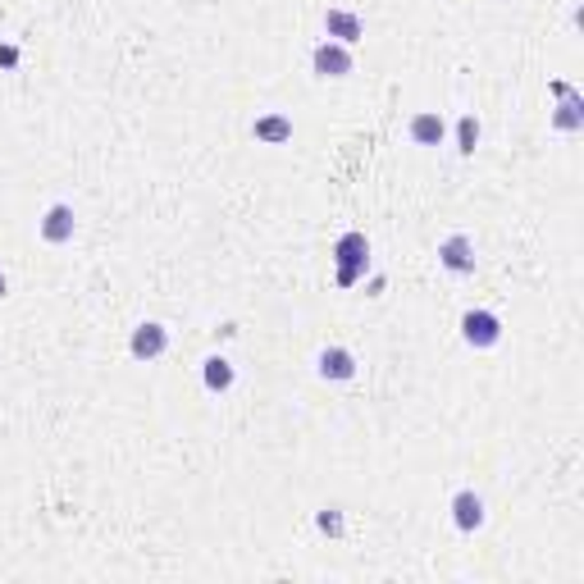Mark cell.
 Segmentation results:
<instances>
[{
	"label": "cell",
	"instance_id": "7c38bea8",
	"mask_svg": "<svg viewBox=\"0 0 584 584\" xmlns=\"http://www.w3.org/2000/svg\"><path fill=\"white\" fill-rule=\"evenodd\" d=\"M201 384L210 393H229L233 388V360L229 356H205L201 360Z\"/></svg>",
	"mask_w": 584,
	"mask_h": 584
},
{
	"label": "cell",
	"instance_id": "277c9868",
	"mask_svg": "<svg viewBox=\"0 0 584 584\" xmlns=\"http://www.w3.org/2000/svg\"><path fill=\"white\" fill-rule=\"evenodd\" d=\"M552 96H557L552 128H557V132H579V128H584V96H579L570 83H552Z\"/></svg>",
	"mask_w": 584,
	"mask_h": 584
},
{
	"label": "cell",
	"instance_id": "7a4b0ae2",
	"mask_svg": "<svg viewBox=\"0 0 584 584\" xmlns=\"http://www.w3.org/2000/svg\"><path fill=\"white\" fill-rule=\"evenodd\" d=\"M461 338H466V347L488 351V347L502 342V320H497L493 311H484V306H470V311L461 315Z\"/></svg>",
	"mask_w": 584,
	"mask_h": 584
},
{
	"label": "cell",
	"instance_id": "e0dca14e",
	"mask_svg": "<svg viewBox=\"0 0 584 584\" xmlns=\"http://www.w3.org/2000/svg\"><path fill=\"white\" fill-rule=\"evenodd\" d=\"M5 292H10V278H5V274H0V297H5Z\"/></svg>",
	"mask_w": 584,
	"mask_h": 584
},
{
	"label": "cell",
	"instance_id": "ba28073f",
	"mask_svg": "<svg viewBox=\"0 0 584 584\" xmlns=\"http://www.w3.org/2000/svg\"><path fill=\"white\" fill-rule=\"evenodd\" d=\"M452 525H457L461 534H475V530L484 525V497H479L475 488H461V493L452 497Z\"/></svg>",
	"mask_w": 584,
	"mask_h": 584
},
{
	"label": "cell",
	"instance_id": "4fadbf2b",
	"mask_svg": "<svg viewBox=\"0 0 584 584\" xmlns=\"http://www.w3.org/2000/svg\"><path fill=\"white\" fill-rule=\"evenodd\" d=\"M251 137H256V141H265V146H283V141L292 137V119L269 110V114H260V119L251 123Z\"/></svg>",
	"mask_w": 584,
	"mask_h": 584
},
{
	"label": "cell",
	"instance_id": "5bb4252c",
	"mask_svg": "<svg viewBox=\"0 0 584 584\" xmlns=\"http://www.w3.org/2000/svg\"><path fill=\"white\" fill-rule=\"evenodd\" d=\"M475 146H479V119H475V114H461V119H457V151H461V156H475Z\"/></svg>",
	"mask_w": 584,
	"mask_h": 584
},
{
	"label": "cell",
	"instance_id": "9c48e42d",
	"mask_svg": "<svg viewBox=\"0 0 584 584\" xmlns=\"http://www.w3.org/2000/svg\"><path fill=\"white\" fill-rule=\"evenodd\" d=\"M315 370H320V379H329V384H347V379L356 375V356H351L347 347H324L320 360H315Z\"/></svg>",
	"mask_w": 584,
	"mask_h": 584
},
{
	"label": "cell",
	"instance_id": "2e32d148",
	"mask_svg": "<svg viewBox=\"0 0 584 584\" xmlns=\"http://www.w3.org/2000/svg\"><path fill=\"white\" fill-rule=\"evenodd\" d=\"M0 64L14 68V64H19V46H0Z\"/></svg>",
	"mask_w": 584,
	"mask_h": 584
},
{
	"label": "cell",
	"instance_id": "8992f818",
	"mask_svg": "<svg viewBox=\"0 0 584 584\" xmlns=\"http://www.w3.org/2000/svg\"><path fill=\"white\" fill-rule=\"evenodd\" d=\"M311 68L320 73V78H347L351 73V50L342 41H320L311 50Z\"/></svg>",
	"mask_w": 584,
	"mask_h": 584
},
{
	"label": "cell",
	"instance_id": "8fae6325",
	"mask_svg": "<svg viewBox=\"0 0 584 584\" xmlns=\"http://www.w3.org/2000/svg\"><path fill=\"white\" fill-rule=\"evenodd\" d=\"M448 137V123H443V114H433V110H420V114H411V141L415 146H438Z\"/></svg>",
	"mask_w": 584,
	"mask_h": 584
},
{
	"label": "cell",
	"instance_id": "9a60e30c",
	"mask_svg": "<svg viewBox=\"0 0 584 584\" xmlns=\"http://www.w3.org/2000/svg\"><path fill=\"white\" fill-rule=\"evenodd\" d=\"M315 525H320L324 534H342V511H338V506H324L320 516H315Z\"/></svg>",
	"mask_w": 584,
	"mask_h": 584
},
{
	"label": "cell",
	"instance_id": "52a82bcc",
	"mask_svg": "<svg viewBox=\"0 0 584 584\" xmlns=\"http://www.w3.org/2000/svg\"><path fill=\"white\" fill-rule=\"evenodd\" d=\"M438 265L448 274H475V242L466 233H452L438 242Z\"/></svg>",
	"mask_w": 584,
	"mask_h": 584
},
{
	"label": "cell",
	"instance_id": "30bf717a",
	"mask_svg": "<svg viewBox=\"0 0 584 584\" xmlns=\"http://www.w3.org/2000/svg\"><path fill=\"white\" fill-rule=\"evenodd\" d=\"M324 32H329V41H342V46L365 37V28H360V19L351 10H324Z\"/></svg>",
	"mask_w": 584,
	"mask_h": 584
},
{
	"label": "cell",
	"instance_id": "6da1fadb",
	"mask_svg": "<svg viewBox=\"0 0 584 584\" xmlns=\"http://www.w3.org/2000/svg\"><path fill=\"white\" fill-rule=\"evenodd\" d=\"M333 265H338V287H356L370 269V238L365 233H342L333 242Z\"/></svg>",
	"mask_w": 584,
	"mask_h": 584
},
{
	"label": "cell",
	"instance_id": "5b68a950",
	"mask_svg": "<svg viewBox=\"0 0 584 584\" xmlns=\"http://www.w3.org/2000/svg\"><path fill=\"white\" fill-rule=\"evenodd\" d=\"M128 351H132L137 360H160V356L169 351V329H165L160 320H146V324H137V329H132V338H128Z\"/></svg>",
	"mask_w": 584,
	"mask_h": 584
},
{
	"label": "cell",
	"instance_id": "3957f363",
	"mask_svg": "<svg viewBox=\"0 0 584 584\" xmlns=\"http://www.w3.org/2000/svg\"><path fill=\"white\" fill-rule=\"evenodd\" d=\"M37 229H41V242L64 247V242H73V229H78V214H73V205L55 201V205H46V214L37 219Z\"/></svg>",
	"mask_w": 584,
	"mask_h": 584
}]
</instances>
